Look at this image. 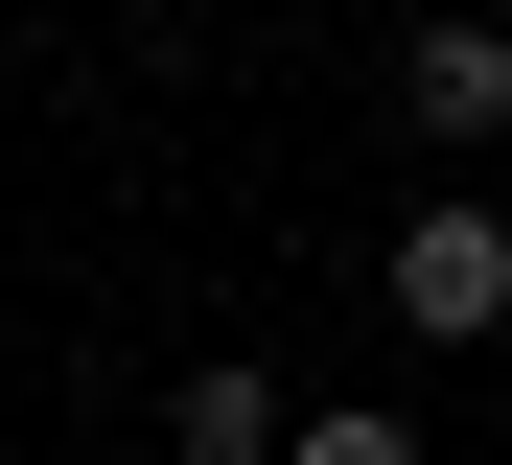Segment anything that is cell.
<instances>
[{"label":"cell","mask_w":512,"mask_h":465,"mask_svg":"<svg viewBox=\"0 0 512 465\" xmlns=\"http://www.w3.org/2000/svg\"><path fill=\"white\" fill-rule=\"evenodd\" d=\"M396 140H443V163L512 140V24H489V0H443V24L396 47Z\"/></svg>","instance_id":"2"},{"label":"cell","mask_w":512,"mask_h":465,"mask_svg":"<svg viewBox=\"0 0 512 465\" xmlns=\"http://www.w3.org/2000/svg\"><path fill=\"white\" fill-rule=\"evenodd\" d=\"M396 326L419 349H489L512 326V210H489V186H443V210L396 233Z\"/></svg>","instance_id":"1"},{"label":"cell","mask_w":512,"mask_h":465,"mask_svg":"<svg viewBox=\"0 0 512 465\" xmlns=\"http://www.w3.org/2000/svg\"><path fill=\"white\" fill-rule=\"evenodd\" d=\"M163 442H187V465H256V442H303V419H280V372H187Z\"/></svg>","instance_id":"3"}]
</instances>
